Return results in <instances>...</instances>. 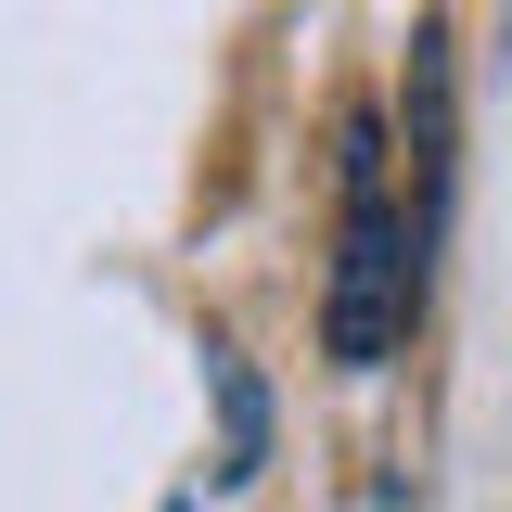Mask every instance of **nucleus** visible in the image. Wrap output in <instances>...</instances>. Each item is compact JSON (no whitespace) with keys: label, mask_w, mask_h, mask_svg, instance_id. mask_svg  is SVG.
Returning a JSON list of instances; mask_svg holds the SVG:
<instances>
[{"label":"nucleus","mask_w":512,"mask_h":512,"mask_svg":"<svg viewBox=\"0 0 512 512\" xmlns=\"http://www.w3.org/2000/svg\"><path fill=\"white\" fill-rule=\"evenodd\" d=\"M423 320V244L397 218V167H384V116H346L333 154V282H320V346L333 372H384Z\"/></svg>","instance_id":"nucleus-1"},{"label":"nucleus","mask_w":512,"mask_h":512,"mask_svg":"<svg viewBox=\"0 0 512 512\" xmlns=\"http://www.w3.org/2000/svg\"><path fill=\"white\" fill-rule=\"evenodd\" d=\"M410 244L436 256V231H448V180H461V90H448V26L423 13L410 26Z\"/></svg>","instance_id":"nucleus-2"},{"label":"nucleus","mask_w":512,"mask_h":512,"mask_svg":"<svg viewBox=\"0 0 512 512\" xmlns=\"http://www.w3.org/2000/svg\"><path fill=\"white\" fill-rule=\"evenodd\" d=\"M205 384H218V487H244L269 461V397H256L244 346H205Z\"/></svg>","instance_id":"nucleus-3"},{"label":"nucleus","mask_w":512,"mask_h":512,"mask_svg":"<svg viewBox=\"0 0 512 512\" xmlns=\"http://www.w3.org/2000/svg\"><path fill=\"white\" fill-rule=\"evenodd\" d=\"M167 512H192V500H167Z\"/></svg>","instance_id":"nucleus-4"}]
</instances>
